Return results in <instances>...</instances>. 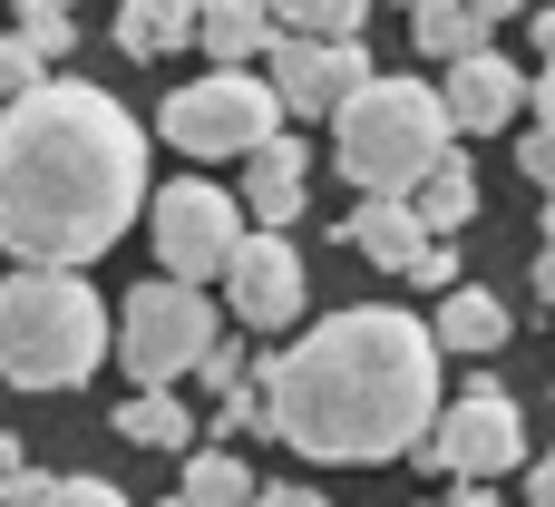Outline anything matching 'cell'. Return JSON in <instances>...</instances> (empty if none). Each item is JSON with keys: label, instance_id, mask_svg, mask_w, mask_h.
<instances>
[{"label": "cell", "instance_id": "1", "mask_svg": "<svg viewBox=\"0 0 555 507\" xmlns=\"http://www.w3.org/2000/svg\"><path fill=\"white\" fill-rule=\"evenodd\" d=\"M146 205V127L88 88L39 78L20 107H0V244L39 274L98 264Z\"/></svg>", "mask_w": 555, "mask_h": 507}, {"label": "cell", "instance_id": "2", "mask_svg": "<svg viewBox=\"0 0 555 507\" xmlns=\"http://www.w3.org/2000/svg\"><path fill=\"white\" fill-rule=\"evenodd\" d=\"M273 440H293L322 469H371L429 440L439 420V342L429 322H410L400 303H351L322 332L283 342L254 371Z\"/></svg>", "mask_w": 555, "mask_h": 507}, {"label": "cell", "instance_id": "3", "mask_svg": "<svg viewBox=\"0 0 555 507\" xmlns=\"http://www.w3.org/2000/svg\"><path fill=\"white\" fill-rule=\"evenodd\" d=\"M107 362V303L88 274L20 264L0 283V381L10 391H78Z\"/></svg>", "mask_w": 555, "mask_h": 507}, {"label": "cell", "instance_id": "4", "mask_svg": "<svg viewBox=\"0 0 555 507\" xmlns=\"http://www.w3.org/2000/svg\"><path fill=\"white\" fill-rule=\"evenodd\" d=\"M449 147H459V137H449L429 78H380V68H371V78L332 107V156H341V176H351L361 195L410 205V186H420Z\"/></svg>", "mask_w": 555, "mask_h": 507}, {"label": "cell", "instance_id": "5", "mask_svg": "<svg viewBox=\"0 0 555 507\" xmlns=\"http://www.w3.org/2000/svg\"><path fill=\"white\" fill-rule=\"evenodd\" d=\"M205 342H215V303L195 293V283H137L117 313H107V352L127 362V381L137 391H176L195 362H205Z\"/></svg>", "mask_w": 555, "mask_h": 507}, {"label": "cell", "instance_id": "6", "mask_svg": "<svg viewBox=\"0 0 555 507\" xmlns=\"http://www.w3.org/2000/svg\"><path fill=\"white\" fill-rule=\"evenodd\" d=\"M263 137H283V107L254 68H215V78L166 98V147L176 156H254Z\"/></svg>", "mask_w": 555, "mask_h": 507}, {"label": "cell", "instance_id": "7", "mask_svg": "<svg viewBox=\"0 0 555 507\" xmlns=\"http://www.w3.org/2000/svg\"><path fill=\"white\" fill-rule=\"evenodd\" d=\"M420 459L449 469V479H498V469H517V459H527V410H517V391H507V381H468L459 401H439Z\"/></svg>", "mask_w": 555, "mask_h": 507}, {"label": "cell", "instance_id": "8", "mask_svg": "<svg viewBox=\"0 0 555 507\" xmlns=\"http://www.w3.org/2000/svg\"><path fill=\"white\" fill-rule=\"evenodd\" d=\"M146 235H156V254H166V283H195V293H205V274H224V254H234V235H244V205H234L215 176H176V186L146 205Z\"/></svg>", "mask_w": 555, "mask_h": 507}, {"label": "cell", "instance_id": "9", "mask_svg": "<svg viewBox=\"0 0 555 507\" xmlns=\"http://www.w3.org/2000/svg\"><path fill=\"white\" fill-rule=\"evenodd\" d=\"M361 78H371V49L361 39H273L263 49V88H273L283 117H332Z\"/></svg>", "mask_w": 555, "mask_h": 507}, {"label": "cell", "instance_id": "10", "mask_svg": "<svg viewBox=\"0 0 555 507\" xmlns=\"http://www.w3.org/2000/svg\"><path fill=\"white\" fill-rule=\"evenodd\" d=\"M224 313L244 332H293L302 322V254L283 235H234V254H224Z\"/></svg>", "mask_w": 555, "mask_h": 507}, {"label": "cell", "instance_id": "11", "mask_svg": "<svg viewBox=\"0 0 555 507\" xmlns=\"http://www.w3.org/2000/svg\"><path fill=\"white\" fill-rule=\"evenodd\" d=\"M517 107H527V68H517V59H498V49L449 59V78H439L449 137H498V127H517Z\"/></svg>", "mask_w": 555, "mask_h": 507}, {"label": "cell", "instance_id": "12", "mask_svg": "<svg viewBox=\"0 0 555 507\" xmlns=\"http://www.w3.org/2000/svg\"><path fill=\"white\" fill-rule=\"evenodd\" d=\"M312 156H302V137H263L254 156H244V205H254V235H283L302 205H312Z\"/></svg>", "mask_w": 555, "mask_h": 507}, {"label": "cell", "instance_id": "13", "mask_svg": "<svg viewBox=\"0 0 555 507\" xmlns=\"http://www.w3.org/2000/svg\"><path fill=\"white\" fill-rule=\"evenodd\" d=\"M341 244H351V254H371L380 274H410V264H420L439 235H420V215H410V205H390V195H361V215L341 225Z\"/></svg>", "mask_w": 555, "mask_h": 507}, {"label": "cell", "instance_id": "14", "mask_svg": "<svg viewBox=\"0 0 555 507\" xmlns=\"http://www.w3.org/2000/svg\"><path fill=\"white\" fill-rule=\"evenodd\" d=\"M507 332H517V322H507V303H498L488 283H449V293H439V322H429V342H439V352H468V362H488Z\"/></svg>", "mask_w": 555, "mask_h": 507}, {"label": "cell", "instance_id": "15", "mask_svg": "<svg viewBox=\"0 0 555 507\" xmlns=\"http://www.w3.org/2000/svg\"><path fill=\"white\" fill-rule=\"evenodd\" d=\"M410 215H420V235H439V244H449V235H459V225L478 215V166H468V156L449 147V156H439V166H429V176L410 186Z\"/></svg>", "mask_w": 555, "mask_h": 507}, {"label": "cell", "instance_id": "16", "mask_svg": "<svg viewBox=\"0 0 555 507\" xmlns=\"http://www.w3.org/2000/svg\"><path fill=\"white\" fill-rule=\"evenodd\" d=\"M195 39L215 49V68H254V59L273 49L263 0H195Z\"/></svg>", "mask_w": 555, "mask_h": 507}, {"label": "cell", "instance_id": "17", "mask_svg": "<svg viewBox=\"0 0 555 507\" xmlns=\"http://www.w3.org/2000/svg\"><path fill=\"white\" fill-rule=\"evenodd\" d=\"M371 0H263V29L273 39H361Z\"/></svg>", "mask_w": 555, "mask_h": 507}, {"label": "cell", "instance_id": "18", "mask_svg": "<svg viewBox=\"0 0 555 507\" xmlns=\"http://www.w3.org/2000/svg\"><path fill=\"white\" fill-rule=\"evenodd\" d=\"M117 440H137V449H195V410L176 391H137L117 410Z\"/></svg>", "mask_w": 555, "mask_h": 507}, {"label": "cell", "instance_id": "19", "mask_svg": "<svg viewBox=\"0 0 555 507\" xmlns=\"http://www.w3.org/2000/svg\"><path fill=\"white\" fill-rule=\"evenodd\" d=\"M195 39V10H176V0H127L117 10V49L127 59H166V49H185Z\"/></svg>", "mask_w": 555, "mask_h": 507}, {"label": "cell", "instance_id": "20", "mask_svg": "<svg viewBox=\"0 0 555 507\" xmlns=\"http://www.w3.org/2000/svg\"><path fill=\"white\" fill-rule=\"evenodd\" d=\"M244 498H254L244 449H195V459H185V489H176V507H244Z\"/></svg>", "mask_w": 555, "mask_h": 507}, {"label": "cell", "instance_id": "21", "mask_svg": "<svg viewBox=\"0 0 555 507\" xmlns=\"http://www.w3.org/2000/svg\"><path fill=\"white\" fill-rule=\"evenodd\" d=\"M10 39L49 68V59H68V49H78V20H68V0H10Z\"/></svg>", "mask_w": 555, "mask_h": 507}, {"label": "cell", "instance_id": "22", "mask_svg": "<svg viewBox=\"0 0 555 507\" xmlns=\"http://www.w3.org/2000/svg\"><path fill=\"white\" fill-rule=\"evenodd\" d=\"M410 29H420V49H429V59H468V49H488V20H468L459 0H420V10H410Z\"/></svg>", "mask_w": 555, "mask_h": 507}, {"label": "cell", "instance_id": "23", "mask_svg": "<svg viewBox=\"0 0 555 507\" xmlns=\"http://www.w3.org/2000/svg\"><path fill=\"white\" fill-rule=\"evenodd\" d=\"M205 430H215V449H244V440H273V410H263V391L244 381V391H224V401L205 410Z\"/></svg>", "mask_w": 555, "mask_h": 507}, {"label": "cell", "instance_id": "24", "mask_svg": "<svg viewBox=\"0 0 555 507\" xmlns=\"http://www.w3.org/2000/svg\"><path fill=\"white\" fill-rule=\"evenodd\" d=\"M195 371H205V381H215V391H244V381H254V371H263V362H254V342H244V332H215V342H205V362H195Z\"/></svg>", "mask_w": 555, "mask_h": 507}, {"label": "cell", "instance_id": "25", "mask_svg": "<svg viewBox=\"0 0 555 507\" xmlns=\"http://www.w3.org/2000/svg\"><path fill=\"white\" fill-rule=\"evenodd\" d=\"M39 78H49V68H39V59L20 49V39H0V107H20V98H29Z\"/></svg>", "mask_w": 555, "mask_h": 507}, {"label": "cell", "instance_id": "26", "mask_svg": "<svg viewBox=\"0 0 555 507\" xmlns=\"http://www.w3.org/2000/svg\"><path fill=\"white\" fill-rule=\"evenodd\" d=\"M49 507H137L117 479H49Z\"/></svg>", "mask_w": 555, "mask_h": 507}, {"label": "cell", "instance_id": "27", "mask_svg": "<svg viewBox=\"0 0 555 507\" xmlns=\"http://www.w3.org/2000/svg\"><path fill=\"white\" fill-rule=\"evenodd\" d=\"M517 176H527V186H555V137H546V127L517 137Z\"/></svg>", "mask_w": 555, "mask_h": 507}, {"label": "cell", "instance_id": "28", "mask_svg": "<svg viewBox=\"0 0 555 507\" xmlns=\"http://www.w3.org/2000/svg\"><path fill=\"white\" fill-rule=\"evenodd\" d=\"M0 507H49V479H39V469H29V459H20V469H10V479H0Z\"/></svg>", "mask_w": 555, "mask_h": 507}, {"label": "cell", "instance_id": "29", "mask_svg": "<svg viewBox=\"0 0 555 507\" xmlns=\"http://www.w3.org/2000/svg\"><path fill=\"white\" fill-rule=\"evenodd\" d=\"M244 507H322V489H293V479H254Z\"/></svg>", "mask_w": 555, "mask_h": 507}, {"label": "cell", "instance_id": "30", "mask_svg": "<svg viewBox=\"0 0 555 507\" xmlns=\"http://www.w3.org/2000/svg\"><path fill=\"white\" fill-rule=\"evenodd\" d=\"M410 283H429V293H449V283H459V254H449V244H429V254L410 264Z\"/></svg>", "mask_w": 555, "mask_h": 507}, {"label": "cell", "instance_id": "31", "mask_svg": "<svg viewBox=\"0 0 555 507\" xmlns=\"http://www.w3.org/2000/svg\"><path fill=\"white\" fill-rule=\"evenodd\" d=\"M439 507H507V498H498L488 479H459V489H449V498H439Z\"/></svg>", "mask_w": 555, "mask_h": 507}, {"label": "cell", "instance_id": "32", "mask_svg": "<svg viewBox=\"0 0 555 507\" xmlns=\"http://www.w3.org/2000/svg\"><path fill=\"white\" fill-rule=\"evenodd\" d=\"M459 10H468V20H488V29H498V20H517V10H527V0H459Z\"/></svg>", "mask_w": 555, "mask_h": 507}, {"label": "cell", "instance_id": "33", "mask_svg": "<svg viewBox=\"0 0 555 507\" xmlns=\"http://www.w3.org/2000/svg\"><path fill=\"white\" fill-rule=\"evenodd\" d=\"M10 469H20V440H10V430H0V479H10Z\"/></svg>", "mask_w": 555, "mask_h": 507}, {"label": "cell", "instance_id": "34", "mask_svg": "<svg viewBox=\"0 0 555 507\" xmlns=\"http://www.w3.org/2000/svg\"><path fill=\"white\" fill-rule=\"evenodd\" d=\"M176 10H195V0H176Z\"/></svg>", "mask_w": 555, "mask_h": 507}, {"label": "cell", "instance_id": "35", "mask_svg": "<svg viewBox=\"0 0 555 507\" xmlns=\"http://www.w3.org/2000/svg\"><path fill=\"white\" fill-rule=\"evenodd\" d=\"M156 507H176V498H156Z\"/></svg>", "mask_w": 555, "mask_h": 507}, {"label": "cell", "instance_id": "36", "mask_svg": "<svg viewBox=\"0 0 555 507\" xmlns=\"http://www.w3.org/2000/svg\"><path fill=\"white\" fill-rule=\"evenodd\" d=\"M410 10H420V0H410Z\"/></svg>", "mask_w": 555, "mask_h": 507}]
</instances>
